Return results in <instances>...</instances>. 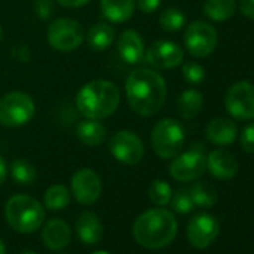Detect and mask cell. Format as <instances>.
Masks as SVG:
<instances>
[{
  "mask_svg": "<svg viewBox=\"0 0 254 254\" xmlns=\"http://www.w3.org/2000/svg\"><path fill=\"white\" fill-rule=\"evenodd\" d=\"M166 82L153 69H135L126 79V96L133 112L141 117L156 115L166 100Z\"/></svg>",
  "mask_w": 254,
  "mask_h": 254,
  "instance_id": "obj_1",
  "label": "cell"
},
{
  "mask_svg": "<svg viewBox=\"0 0 254 254\" xmlns=\"http://www.w3.org/2000/svg\"><path fill=\"white\" fill-rule=\"evenodd\" d=\"M178 232V224L171 211L163 208L148 209L141 214L133 224L136 242L148 250H159L169 245Z\"/></svg>",
  "mask_w": 254,
  "mask_h": 254,
  "instance_id": "obj_2",
  "label": "cell"
},
{
  "mask_svg": "<svg viewBox=\"0 0 254 254\" xmlns=\"http://www.w3.org/2000/svg\"><path fill=\"white\" fill-rule=\"evenodd\" d=\"M78 111L91 120H102L115 112L120 105V90L111 81L96 79L85 84L75 99Z\"/></svg>",
  "mask_w": 254,
  "mask_h": 254,
  "instance_id": "obj_3",
  "label": "cell"
},
{
  "mask_svg": "<svg viewBox=\"0 0 254 254\" xmlns=\"http://www.w3.org/2000/svg\"><path fill=\"white\" fill-rule=\"evenodd\" d=\"M5 215L14 230L20 233H32L42 226L45 209L32 196L15 194L6 202Z\"/></svg>",
  "mask_w": 254,
  "mask_h": 254,
  "instance_id": "obj_4",
  "label": "cell"
},
{
  "mask_svg": "<svg viewBox=\"0 0 254 254\" xmlns=\"http://www.w3.org/2000/svg\"><path fill=\"white\" fill-rule=\"evenodd\" d=\"M184 129L174 118L160 120L151 132L153 150L160 159H174L184 145Z\"/></svg>",
  "mask_w": 254,
  "mask_h": 254,
  "instance_id": "obj_5",
  "label": "cell"
},
{
  "mask_svg": "<svg viewBox=\"0 0 254 254\" xmlns=\"http://www.w3.org/2000/svg\"><path fill=\"white\" fill-rule=\"evenodd\" d=\"M33 99L23 91H12L0 99V124L18 127L29 123L35 115Z\"/></svg>",
  "mask_w": 254,
  "mask_h": 254,
  "instance_id": "obj_6",
  "label": "cell"
},
{
  "mask_svg": "<svg viewBox=\"0 0 254 254\" xmlns=\"http://www.w3.org/2000/svg\"><path fill=\"white\" fill-rule=\"evenodd\" d=\"M47 38L54 50L69 53L81 47L85 35L82 26L78 21L70 18H59L50 24Z\"/></svg>",
  "mask_w": 254,
  "mask_h": 254,
  "instance_id": "obj_7",
  "label": "cell"
},
{
  "mask_svg": "<svg viewBox=\"0 0 254 254\" xmlns=\"http://www.w3.org/2000/svg\"><path fill=\"white\" fill-rule=\"evenodd\" d=\"M206 171V154L202 145L191 147L187 153L174 157L169 174L177 181H193L202 177Z\"/></svg>",
  "mask_w": 254,
  "mask_h": 254,
  "instance_id": "obj_8",
  "label": "cell"
},
{
  "mask_svg": "<svg viewBox=\"0 0 254 254\" xmlns=\"http://www.w3.org/2000/svg\"><path fill=\"white\" fill-rule=\"evenodd\" d=\"M184 42L186 48L193 57L202 59L214 53L218 42V35L211 24L197 20L187 27L184 33Z\"/></svg>",
  "mask_w": 254,
  "mask_h": 254,
  "instance_id": "obj_9",
  "label": "cell"
},
{
  "mask_svg": "<svg viewBox=\"0 0 254 254\" xmlns=\"http://www.w3.org/2000/svg\"><path fill=\"white\" fill-rule=\"evenodd\" d=\"M227 112L236 120H254V85L247 81L233 84L224 99Z\"/></svg>",
  "mask_w": 254,
  "mask_h": 254,
  "instance_id": "obj_10",
  "label": "cell"
},
{
  "mask_svg": "<svg viewBox=\"0 0 254 254\" xmlns=\"http://www.w3.org/2000/svg\"><path fill=\"white\" fill-rule=\"evenodd\" d=\"M115 160L124 165H136L144 157V144L141 138L129 130H121L111 136L108 145Z\"/></svg>",
  "mask_w": 254,
  "mask_h": 254,
  "instance_id": "obj_11",
  "label": "cell"
},
{
  "mask_svg": "<svg viewBox=\"0 0 254 254\" xmlns=\"http://www.w3.org/2000/svg\"><path fill=\"white\" fill-rule=\"evenodd\" d=\"M73 197L82 205H93L102 193V181L99 175L88 168L76 171L70 181Z\"/></svg>",
  "mask_w": 254,
  "mask_h": 254,
  "instance_id": "obj_12",
  "label": "cell"
},
{
  "mask_svg": "<svg viewBox=\"0 0 254 254\" xmlns=\"http://www.w3.org/2000/svg\"><path fill=\"white\" fill-rule=\"evenodd\" d=\"M218 232L220 224L217 218L208 214H199L190 220L187 227V238L194 248L205 250L215 241Z\"/></svg>",
  "mask_w": 254,
  "mask_h": 254,
  "instance_id": "obj_13",
  "label": "cell"
},
{
  "mask_svg": "<svg viewBox=\"0 0 254 254\" xmlns=\"http://www.w3.org/2000/svg\"><path fill=\"white\" fill-rule=\"evenodd\" d=\"M144 59L156 69H172L181 64L184 59V51L175 42L157 41L147 50Z\"/></svg>",
  "mask_w": 254,
  "mask_h": 254,
  "instance_id": "obj_14",
  "label": "cell"
},
{
  "mask_svg": "<svg viewBox=\"0 0 254 254\" xmlns=\"http://www.w3.org/2000/svg\"><path fill=\"white\" fill-rule=\"evenodd\" d=\"M206 169L218 180H232L238 174V160L227 150H214L206 156Z\"/></svg>",
  "mask_w": 254,
  "mask_h": 254,
  "instance_id": "obj_15",
  "label": "cell"
},
{
  "mask_svg": "<svg viewBox=\"0 0 254 254\" xmlns=\"http://www.w3.org/2000/svg\"><path fill=\"white\" fill-rule=\"evenodd\" d=\"M121 59L129 64H138L145 57V47L141 35L135 30H126L118 38L117 44Z\"/></svg>",
  "mask_w": 254,
  "mask_h": 254,
  "instance_id": "obj_16",
  "label": "cell"
},
{
  "mask_svg": "<svg viewBox=\"0 0 254 254\" xmlns=\"http://www.w3.org/2000/svg\"><path fill=\"white\" fill-rule=\"evenodd\" d=\"M205 135H206L208 141H211L214 145L227 147L235 142V139L238 136V127H236L235 121L220 117V118L212 120L206 126Z\"/></svg>",
  "mask_w": 254,
  "mask_h": 254,
  "instance_id": "obj_17",
  "label": "cell"
},
{
  "mask_svg": "<svg viewBox=\"0 0 254 254\" xmlns=\"http://www.w3.org/2000/svg\"><path fill=\"white\" fill-rule=\"evenodd\" d=\"M44 244L50 250H63L70 242V227L60 218L50 220L42 230Z\"/></svg>",
  "mask_w": 254,
  "mask_h": 254,
  "instance_id": "obj_18",
  "label": "cell"
},
{
  "mask_svg": "<svg viewBox=\"0 0 254 254\" xmlns=\"http://www.w3.org/2000/svg\"><path fill=\"white\" fill-rule=\"evenodd\" d=\"M76 233L84 244L94 245L100 242L103 236V226L100 218L90 211L82 212L76 220Z\"/></svg>",
  "mask_w": 254,
  "mask_h": 254,
  "instance_id": "obj_19",
  "label": "cell"
},
{
  "mask_svg": "<svg viewBox=\"0 0 254 254\" xmlns=\"http://www.w3.org/2000/svg\"><path fill=\"white\" fill-rule=\"evenodd\" d=\"M100 8L111 23H124L135 12V0H100Z\"/></svg>",
  "mask_w": 254,
  "mask_h": 254,
  "instance_id": "obj_20",
  "label": "cell"
},
{
  "mask_svg": "<svg viewBox=\"0 0 254 254\" xmlns=\"http://www.w3.org/2000/svg\"><path fill=\"white\" fill-rule=\"evenodd\" d=\"M76 136L82 144L88 147H97L103 144V141L106 139V129L99 120L87 118L78 124Z\"/></svg>",
  "mask_w": 254,
  "mask_h": 254,
  "instance_id": "obj_21",
  "label": "cell"
},
{
  "mask_svg": "<svg viewBox=\"0 0 254 254\" xmlns=\"http://www.w3.org/2000/svg\"><path fill=\"white\" fill-rule=\"evenodd\" d=\"M177 108H178V114L186 118H194L203 108V96L200 91L190 88L186 90L180 94L178 102H177Z\"/></svg>",
  "mask_w": 254,
  "mask_h": 254,
  "instance_id": "obj_22",
  "label": "cell"
},
{
  "mask_svg": "<svg viewBox=\"0 0 254 254\" xmlns=\"http://www.w3.org/2000/svg\"><path fill=\"white\" fill-rule=\"evenodd\" d=\"M114 38H115V30L112 29V26L105 23L93 26L87 35L88 45L94 51H105L106 48H109L111 44L114 42Z\"/></svg>",
  "mask_w": 254,
  "mask_h": 254,
  "instance_id": "obj_23",
  "label": "cell"
},
{
  "mask_svg": "<svg viewBox=\"0 0 254 254\" xmlns=\"http://www.w3.org/2000/svg\"><path fill=\"white\" fill-rule=\"evenodd\" d=\"M236 9L235 0H206L203 5V12L212 21L229 20Z\"/></svg>",
  "mask_w": 254,
  "mask_h": 254,
  "instance_id": "obj_24",
  "label": "cell"
},
{
  "mask_svg": "<svg viewBox=\"0 0 254 254\" xmlns=\"http://www.w3.org/2000/svg\"><path fill=\"white\" fill-rule=\"evenodd\" d=\"M191 200L194 205L200 206V208H211L215 205L217 202V193L214 190L212 186H209L208 183H196L190 187L189 190Z\"/></svg>",
  "mask_w": 254,
  "mask_h": 254,
  "instance_id": "obj_25",
  "label": "cell"
},
{
  "mask_svg": "<svg viewBox=\"0 0 254 254\" xmlns=\"http://www.w3.org/2000/svg\"><path fill=\"white\" fill-rule=\"evenodd\" d=\"M70 202V193L69 190L62 186V184H56L51 186L44 196V203L50 211H60L63 208H66Z\"/></svg>",
  "mask_w": 254,
  "mask_h": 254,
  "instance_id": "obj_26",
  "label": "cell"
},
{
  "mask_svg": "<svg viewBox=\"0 0 254 254\" xmlns=\"http://www.w3.org/2000/svg\"><path fill=\"white\" fill-rule=\"evenodd\" d=\"M11 177L18 184H32L36 180V168L24 159H17L11 165Z\"/></svg>",
  "mask_w": 254,
  "mask_h": 254,
  "instance_id": "obj_27",
  "label": "cell"
},
{
  "mask_svg": "<svg viewBox=\"0 0 254 254\" xmlns=\"http://www.w3.org/2000/svg\"><path fill=\"white\" fill-rule=\"evenodd\" d=\"M159 23H160V27L166 32H178L186 24V15L180 9L169 8L162 12Z\"/></svg>",
  "mask_w": 254,
  "mask_h": 254,
  "instance_id": "obj_28",
  "label": "cell"
},
{
  "mask_svg": "<svg viewBox=\"0 0 254 254\" xmlns=\"http://www.w3.org/2000/svg\"><path fill=\"white\" fill-rule=\"evenodd\" d=\"M148 196H150V200L159 206H165L171 202V197H172V189L171 186L163 181V180H156L150 184V189H148Z\"/></svg>",
  "mask_w": 254,
  "mask_h": 254,
  "instance_id": "obj_29",
  "label": "cell"
},
{
  "mask_svg": "<svg viewBox=\"0 0 254 254\" xmlns=\"http://www.w3.org/2000/svg\"><path fill=\"white\" fill-rule=\"evenodd\" d=\"M171 205H172V209L180 214H187L194 208V203L191 200L189 190H178L171 197Z\"/></svg>",
  "mask_w": 254,
  "mask_h": 254,
  "instance_id": "obj_30",
  "label": "cell"
},
{
  "mask_svg": "<svg viewBox=\"0 0 254 254\" xmlns=\"http://www.w3.org/2000/svg\"><path fill=\"white\" fill-rule=\"evenodd\" d=\"M205 75H206V73H205V69H203L200 64H197V63L187 62V63L183 64V76H184V79H186L189 84L196 85V84L203 82Z\"/></svg>",
  "mask_w": 254,
  "mask_h": 254,
  "instance_id": "obj_31",
  "label": "cell"
},
{
  "mask_svg": "<svg viewBox=\"0 0 254 254\" xmlns=\"http://www.w3.org/2000/svg\"><path fill=\"white\" fill-rule=\"evenodd\" d=\"M241 145L242 150L248 154H254V123L247 124L241 133Z\"/></svg>",
  "mask_w": 254,
  "mask_h": 254,
  "instance_id": "obj_32",
  "label": "cell"
},
{
  "mask_svg": "<svg viewBox=\"0 0 254 254\" xmlns=\"http://www.w3.org/2000/svg\"><path fill=\"white\" fill-rule=\"evenodd\" d=\"M35 12L41 20L44 21L50 20L54 12L53 0H35Z\"/></svg>",
  "mask_w": 254,
  "mask_h": 254,
  "instance_id": "obj_33",
  "label": "cell"
},
{
  "mask_svg": "<svg viewBox=\"0 0 254 254\" xmlns=\"http://www.w3.org/2000/svg\"><path fill=\"white\" fill-rule=\"evenodd\" d=\"M136 2L139 9L145 14H153L160 6V0H136Z\"/></svg>",
  "mask_w": 254,
  "mask_h": 254,
  "instance_id": "obj_34",
  "label": "cell"
},
{
  "mask_svg": "<svg viewBox=\"0 0 254 254\" xmlns=\"http://www.w3.org/2000/svg\"><path fill=\"white\" fill-rule=\"evenodd\" d=\"M239 9L247 18L254 20V0H239Z\"/></svg>",
  "mask_w": 254,
  "mask_h": 254,
  "instance_id": "obj_35",
  "label": "cell"
},
{
  "mask_svg": "<svg viewBox=\"0 0 254 254\" xmlns=\"http://www.w3.org/2000/svg\"><path fill=\"white\" fill-rule=\"evenodd\" d=\"M57 2L64 8H79L87 5L90 0H57Z\"/></svg>",
  "mask_w": 254,
  "mask_h": 254,
  "instance_id": "obj_36",
  "label": "cell"
},
{
  "mask_svg": "<svg viewBox=\"0 0 254 254\" xmlns=\"http://www.w3.org/2000/svg\"><path fill=\"white\" fill-rule=\"evenodd\" d=\"M6 175H8V168H6V162L5 159L0 156V186H2L6 180Z\"/></svg>",
  "mask_w": 254,
  "mask_h": 254,
  "instance_id": "obj_37",
  "label": "cell"
},
{
  "mask_svg": "<svg viewBox=\"0 0 254 254\" xmlns=\"http://www.w3.org/2000/svg\"><path fill=\"white\" fill-rule=\"evenodd\" d=\"M0 254H6V248H5V244L2 239H0Z\"/></svg>",
  "mask_w": 254,
  "mask_h": 254,
  "instance_id": "obj_38",
  "label": "cell"
},
{
  "mask_svg": "<svg viewBox=\"0 0 254 254\" xmlns=\"http://www.w3.org/2000/svg\"><path fill=\"white\" fill-rule=\"evenodd\" d=\"M21 254H36V253H33V251H30V250H26V251H23Z\"/></svg>",
  "mask_w": 254,
  "mask_h": 254,
  "instance_id": "obj_39",
  "label": "cell"
},
{
  "mask_svg": "<svg viewBox=\"0 0 254 254\" xmlns=\"http://www.w3.org/2000/svg\"><path fill=\"white\" fill-rule=\"evenodd\" d=\"M93 254H109L108 251H94Z\"/></svg>",
  "mask_w": 254,
  "mask_h": 254,
  "instance_id": "obj_40",
  "label": "cell"
},
{
  "mask_svg": "<svg viewBox=\"0 0 254 254\" xmlns=\"http://www.w3.org/2000/svg\"><path fill=\"white\" fill-rule=\"evenodd\" d=\"M0 39H2V27H0Z\"/></svg>",
  "mask_w": 254,
  "mask_h": 254,
  "instance_id": "obj_41",
  "label": "cell"
}]
</instances>
